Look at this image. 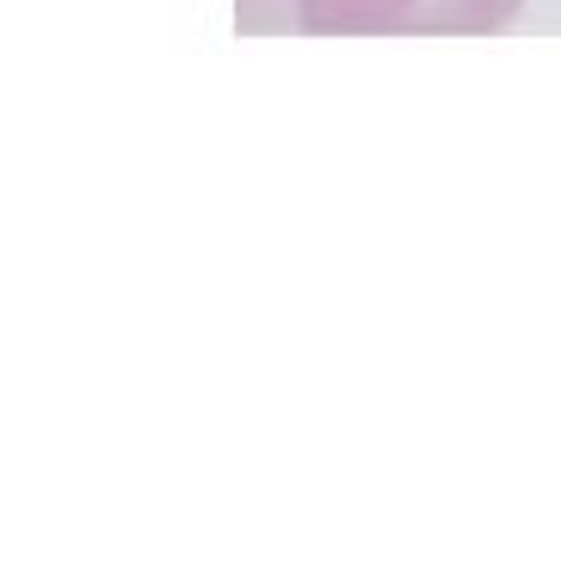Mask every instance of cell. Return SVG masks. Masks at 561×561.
<instances>
[{
	"instance_id": "cell-1",
	"label": "cell",
	"mask_w": 561,
	"mask_h": 561,
	"mask_svg": "<svg viewBox=\"0 0 561 561\" xmlns=\"http://www.w3.org/2000/svg\"><path fill=\"white\" fill-rule=\"evenodd\" d=\"M525 0H234L241 32L389 37V32H500Z\"/></svg>"
}]
</instances>
